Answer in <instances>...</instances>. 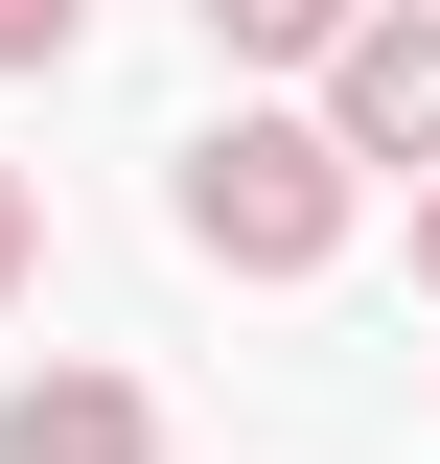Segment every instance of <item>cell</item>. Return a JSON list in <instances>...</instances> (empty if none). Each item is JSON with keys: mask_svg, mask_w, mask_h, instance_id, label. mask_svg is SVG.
Masks as SVG:
<instances>
[{"mask_svg": "<svg viewBox=\"0 0 440 464\" xmlns=\"http://www.w3.org/2000/svg\"><path fill=\"white\" fill-rule=\"evenodd\" d=\"M325 140H348V163H440V0H348V47H325Z\"/></svg>", "mask_w": 440, "mask_h": 464, "instance_id": "2", "label": "cell"}, {"mask_svg": "<svg viewBox=\"0 0 440 464\" xmlns=\"http://www.w3.org/2000/svg\"><path fill=\"white\" fill-rule=\"evenodd\" d=\"M348 186H371V163H348L325 116H209L163 209H186L209 279H325V256H348Z\"/></svg>", "mask_w": 440, "mask_h": 464, "instance_id": "1", "label": "cell"}, {"mask_svg": "<svg viewBox=\"0 0 440 464\" xmlns=\"http://www.w3.org/2000/svg\"><path fill=\"white\" fill-rule=\"evenodd\" d=\"M417 279H440V163H417Z\"/></svg>", "mask_w": 440, "mask_h": 464, "instance_id": "7", "label": "cell"}, {"mask_svg": "<svg viewBox=\"0 0 440 464\" xmlns=\"http://www.w3.org/2000/svg\"><path fill=\"white\" fill-rule=\"evenodd\" d=\"M0 464H163V395L139 372H24L0 395Z\"/></svg>", "mask_w": 440, "mask_h": 464, "instance_id": "3", "label": "cell"}, {"mask_svg": "<svg viewBox=\"0 0 440 464\" xmlns=\"http://www.w3.org/2000/svg\"><path fill=\"white\" fill-rule=\"evenodd\" d=\"M93 47V0H0V70H70Z\"/></svg>", "mask_w": 440, "mask_h": 464, "instance_id": "5", "label": "cell"}, {"mask_svg": "<svg viewBox=\"0 0 440 464\" xmlns=\"http://www.w3.org/2000/svg\"><path fill=\"white\" fill-rule=\"evenodd\" d=\"M186 24H209L232 70H325V47H348V0H186Z\"/></svg>", "mask_w": 440, "mask_h": 464, "instance_id": "4", "label": "cell"}, {"mask_svg": "<svg viewBox=\"0 0 440 464\" xmlns=\"http://www.w3.org/2000/svg\"><path fill=\"white\" fill-rule=\"evenodd\" d=\"M24 256H47V209H24V163H0V302H24Z\"/></svg>", "mask_w": 440, "mask_h": 464, "instance_id": "6", "label": "cell"}]
</instances>
